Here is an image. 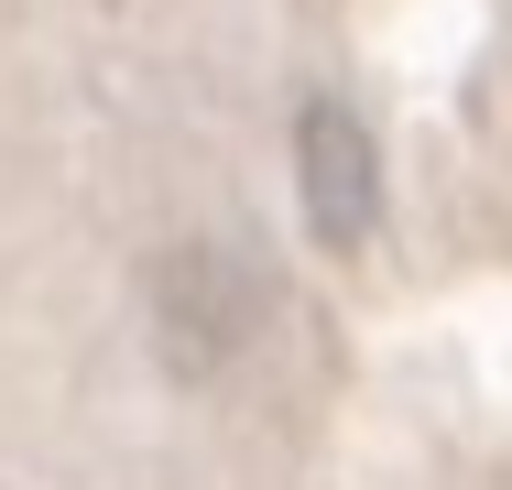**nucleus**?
Instances as JSON below:
<instances>
[{
  "instance_id": "obj_1",
  "label": "nucleus",
  "mask_w": 512,
  "mask_h": 490,
  "mask_svg": "<svg viewBox=\"0 0 512 490\" xmlns=\"http://www.w3.org/2000/svg\"><path fill=\"white\" fill-rule=\"evenodd\" d=\"M295 153H306V218L327 251H360L371 240V218H382V175H371V131L338 109V98H316L306 120H295Z\"/></svg>"
}]
</instances>
